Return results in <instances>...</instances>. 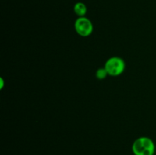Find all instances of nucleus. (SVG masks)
Returning a JSON list of instances; mask_svg holds the SVG:
<instances>
[{
    "mask_svg": "<svg viewBox=\"0 0 156 155\" xmlns=\"http://www.w3.org/2000/svg\"><path fill=\"white\" fill-rule=\"evenodd\" d=\"M132 150L134 155H153L155 146L151 138L148 137H140L133 142Z\"/></svg>",
    "mask_w": 156,
    "mask_h": 155,
    "instance_id": "nucleus-1",
    "label": "nucleus"
},
{
    "mask_svg": "<svg viewBox=\"0 0 156 155\" xmlns=\"http://www.w3.org/2000/svg\"><path fill=\"white\" fill-rule=\"evenodd\" d=\"M125 66V62L122 58L114 56L107 60L105 68L109 75L118 76L124 71Z\"/></svg>",
    "mask_w": 156,
    "mask_h": 155,
    "instance_id": "nucleus-2",
    "label": "nucleus"
},
{
    "mask_svg": "<svg viewBox=\"0 0 156 155\" xmlns=\"http://www.w3.org/2000/svg\"><path fill=\"white\" fill-rule=\"evenodd\" d=\"M76 31L81 36H88L93 31V24L88 18L85 17H79L75 22Z\"/></svg>",
    "mask_w": 156,
    "mask_h": 155,
    "instance_id": "nucleus-3",
    "label": "nucleus"
},
{
    "mask_svg": "<svg viewBox=\"0 0 156 155\" xmlns=\"http://www.w3.org/2000/svg\"><path fill=\"white\" fill-rule=\"evenodd\" d=\"M74 12L78 16L84 17L87 12V7L84 3L77 2L74 5Z\"/></svg>",
    "mask_w": 156,
    "mask_h": 155,
    "instance_id": "nucleus-4",
    "label": "nucleus"
},
{
    "mask_svg": "<svg viewBox=\"0 0 156 155\" xmlns=\"http://www.w3.org/2000/svg\"><path fill=\"white\" fill-rule=\"evenodd\" d=\"M108 75V73L105 68H101L97 70L96 71V78L99 80H103V79L106 78L107 76Z\"/></svg>",
    "mask_w": 156,
    "mask_h": 155,
    "instance_id": "nucleus-5",
    "label": "nucleus"
}]
</instances>
